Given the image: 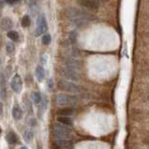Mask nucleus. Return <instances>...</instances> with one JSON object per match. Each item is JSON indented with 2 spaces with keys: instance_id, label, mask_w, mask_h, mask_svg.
<instances>
[{
  "instance_id": "21",
  "label": "nucleus",
  "mask_w": 149,
  "mask_h": 149,
  "mask_svg": "<svg viewBox=\"0 0 149 149\" xmlns=\"http://www.w3.org/2000/svg\"><path fill=\"white\" fill-rule=\"evenodd\" d=\"M4 84L6 86L5 82H4V76L3 74H1V87H2V93H3V96H4V92L6 91V86H4Z\"/></svg>"
},
{
  "instance_id": "14",
  "label": "nucleus",
  "mask_w": 149,
  "mask_h": 149,
  "mask_svg": "<svg viewBox=\"0 0 149 149\" xmlns=\"http://www.w3.org/2000/svg\"><path fill=\"white\" fill-rule=\"evenodd\" d=\"M57 121L60 123V124L66 125V126H73V121L71 120L70 118L66 117V116H59L57 118Z\"/></svg>"
},
{
  "instance_id": "15",
  "label": "nucleus",
  "mask_w": 149,
  "mask_h": 149,
  "mask_svg": "<svg viewBox=\"0 0 149 149\" xmlns=\"http://www.w3.org/2000/svg\"><path fill=\"white\" fill-rule=\"evenodd\" d=\"M31 100L35 104L40 103L41 100V95L39 92H32L31 93Z\"/></svg>"
},
{
  "instance_id": "13",
  "label": "nucleus",
  "mask_w": 149,
  "mask_h": 149,
  "mask_svg": "<svg viewBox=\"0 0 149 149\" xmlns=\"http://www.w3.org/2000/svg\"><path fill=\"white\" fill-rule=\"evenodd\" d=\"M36 76L37 79L40 81V82H42L45 78V70L43 69V67L41 66H38L36 69Z\"/></svg>"
},
{
  "instance_id": "17",
  "label": "nucleus",
  "mask_w": 149,
  "mask_h": 149,
  "mask_svg": "<svg viewBox=\"0 0 149 149\" xmlns=\"http://www.w3.org/2000/svg\"><path fill=\"white\" fill-rule=\"evenodd\" d=\"M33 137H34V134L31 130H25L24 131V141L25 142H31L33 140Z\"/></svg>"
},
{
  "instance_id": "24",
  "label": "nucleus",
  "mask_w": 149,
  "mask_h": 149,
  "mask_svg": "<svg viewBox=\"0 0 149 149\" xmlns=\"http://www.w3.org/2000/svg\"><path fill=\"white\" fill-rule=\"evenodd\" d=\"M2 113H3V104L0 102V116L2 114Z\"/></svg>"
},
{
  "instance_id": "1",
  "label": "nucleus",
  "mask_w": 149,
  "mask_h": 149,
  "mask_svg": "<svg viewBox=\"0 0 149 149\" xmlns=\"http://www.w3.org/2000/svg\"><path fill=\"white\" fill-rule=\"evenodd\" d=\"M53 134L55 140H71L72 135L70 129L63 124H54Z\"/></svg>"
},
{
  "instance_id": "25",
  "label": "nucleus",
  "mask_w": 149,
  "mask_h": 149,
  "mask_svg": "<svg viewBox=\"0 0 149 149\" xmlns=\"http://www.w3.org/2000/svg\"><path fill=\"white\" fill-rule=\"evenodd\" d=\"M38 149H43V147H42L40 144H38Z\"/></svg>"
},
{
  "instance_id": "16",
  "label": "nucleus",
  "mask_w": 149,
  "mask_h": 149,
  "mask_svg": "<svg viewBox=\"0 0 149 149\" xmlns=\"http://www.w3.org/2000/svg\"><path fill=\"white\" fill-rule=\"evenodd\" d=\"M8 37L10 38V39L12 40V41H18L19 40V34L17 33L16 31H8Z\"/></svg>"
},
{
  "instance_id": "20",
  "label": "nucleus",
  "mask_w": 149,
  "mask_h": 149,
  "mask_svg": "<svg viewBox=\"0 0 149 149\" xmlns=\"http://www.w3.org/2000/svg\"><path fill=\"white\" fill-rule=\"evenodd\" d=\"M6 50L8 54H11L13 51L15 50V46L14 44L12 43V42H8L7 43V46H6Z\"/></svg>"
},
{
  "instance_id": "22",
  "label": "nucleus",
  "mask_w": 149,
  "mask_h": 149,
  "mask_svg": "<svg viewBox=\"0 0 149 149\" xmlns=\"http://www.w3.org/2000/svg\"><path fill=\"white\" fill-rule=\"evenodd\" d=\"M5 1L8 4H14V3H17L19 1V0H5Z\"/></svg>"
},
{
  "instance_id": "23",
  "label": "nucleus",
  "mask_w": 149,
  "mask_h": 149,
  "mask_svg": "<svg viewBox=\"0 0 149 149\" xmlns=\"http://www.w3.org/2000/svg\"><path fill=\"white\" fill-rule=\"evenodd\" d=\"M48 86L52 88L53 87V80H49L48 81Z\"/></svg>"
},
{
  "instance_id": "3",
  "label": "nucleus",
  "mask_w": 149,
  "mask_h": 149,
  "mask_svg": "<svg viewBox=\"0 0 149 149\" xmlns=\"http://www.w3.org/2000/svg\"><path fill=\"white\" fill-rule=\"evenodd\" d=\"M77 102V97L67 94H58L56 96V103L60 106H72Z\"/></svg>"
},
{
  "instance_id": "6",
  "label": "nucleus",
  "mask_w": 149,
  "mask_h": 149,
  "mask_svg": "<svg viewBox=\"0 0 149 149\" xmlns=\"http://www.w3.org/2000/svg\"><path fill=\"white\" fill-rule=\"evenodd\" d=\"M10 86H11V89L15 93L21 92L22 87H23V81H22V78H21L20 75L16 74L13 76V78H12L11 83H10Z\"/></svg>"
},
{
  "instance_id": "2",
  "label": "nucleus",
  "mask_w": 149,
  "mask_h": 149,
  "mask_svg": "<svg viewBox=\"0 0 149 149\" xmlns=\"http://www.w3.org/2000/svg\"><path fill=\"white\" fill-rule=\"evenodd\" d=\"M58 88L62 91H67L70 93H80L84 90V88L80 86H77L73 83L65 82V81H59L57 83Z\"/></svg>"
},
{
  "instance_id": "9",
  "label": "nucleus",
  "mask_w": 149,
  "mask_h": 149,
  "mask_svg": "<svg viewBox=\"0 0 149 149\" xmlns=\"http://www.w3.org/2000/svg\"><path fill=\"white\" fill-rule=\"evenodd\" d=\"M0 26H1V28L3 29V30L8 31L13 27V22H12V20H10V18L6 17V18L2 19L1 24H0Z\"/></svg>"
},
{
  "instance_id": "18",
  "label": "nucleus",
  "mask_w": 149,
  "mask_h": 149,
  "mask_svg": "<svg viewBox=\"0 0 149 149\" xmlns=\"http://www.w3.org/2000/svg\"><path fill=\"white\" fill-rule=\"evenodd\" d=\"M22 26L23 27H28L31 24V19L28 15H24L22 19Z\"/></svg>"
},
{
  "instance_id": "7",
  "label": "nucleus",
  "mask_w": 149,
  "mask_h": 149,
  "mask_svg": "<svg viewBox=\"0 0 149 149\" xmlns=\"http://www.w3.org/2000/svg\"><path fill=\"white\" fill-rule=\"evenodd\" d=\"M62 74L65 78L69 79V80H71V81H79L80 78L78 74L76 73V71L72 69H65L62 70Z\"/></svg>"
},
{
  "instance_id": "26",
  "label": "nucleus",
  "mask_w": 149,
  "mask_h": 149,
  "mask_svg": "<svg viewBox=\"0 0 149 149\" xmlns=\"http://www.w3.org/2000/svg\"><path fill=\"white\" fill-rule=\"evenodd\" d=\"M20 149H28V148H27L26 146H22V147H21Z\"/></svg>"
},
{
  "instance_id": "10",
  "label": "nucleus",
  "mask_w": 149,
  "mask_h": 149,
  "mask_svg": "<svg viewBox=\"0 0 149 149\" xmlns=\"http://www.w3.org/2000/svg\"><path fill=\"white\" fill-rule=\"evenodd\" d=\"M74 113H75V110L73 108H62L56 112V113L58 114V116H66V117L72 116V114H74Z\"/></svg>"
},
{
  "instance_id": "19",
  "label": "nucleus",
  "mask_w": 149,
  "mask_h": 149,
  "mask_svg": "<svg viewBox=\"0 0 149 149\" xmlns=\"http://www.w3.org/2000/svg\"><path fill=\"white\" fill-rule=\"evenodd\" d=\"M51 41H52V38H51V35H49V34H45V35L42 37V40H41L42 44L49 45L51 43Z\"/></svg>"
},
{
  "instance_id": "8",
  "label": "nucleus",
  "mask_w": 149,
  "mask_h": 149,
  "mask_svg": "<svg viewBox=\"0 0 149 149\" xmlns=\"http://www.w3.org/2000/svg\"><path fill=\"white\" fill-rule=\"evenodd\" d=\"M54 143L59 149H71L73 147L71 140H54Z\"/></svg>"
},
{
  "instance_id": "4",
  "label": "nucleus",
  "mask_w": 149,
  "mask_h": 149,
  "mask_svg": "<svg viewBox=\"0 0 149 149\" xmlns=\"http://www.w3.org/2000/svg\"><path fill=\"white\" fill-rule=\"evenodd\" d=\"M48 30V24H47V21L43 14L40 15L37 19V28H36V33L35 35L40 36L42 34H44L46 31Z\"/></svg>"
},
{
  "instance_id": "28",
  "label": "nucleus",
  "mask_w": 149,
  "mask_h": 149,
  "mask_svg": "<svg viewBox=\"0 0 149 149\" xmlns=\"http://www.w3.org/2000/svg\"><path fill=\"white\" fill-rule=\"evenodd\" d=\"M58 149H59V148H58Z\"/></svg>"
},
{
  "instance_id": "12",
  "label": "nucleus",
  "mask_w": 149,
  "mask_h": 149,
  "mask_svg": "<svg viewBox=\"0 0 149 149\" xmlns=\"http://www.w3.org/2000/svg\"><path fill=\"white\" fill-rule=\"evenodd\" d=\"M11 113H12V116H13L15 119H17V120H19V119H21L23 116V111L20 108V106H18V105L14 106Z\"/></svg>"
},
{
  "instance_id": "11",
  "label": "nucleus",
  "mask_w": 149,
  "mask_h": 149,
  "mask_svg": "<svg viewBox=\"0 0 149 149\" xmlns=\"http://www.w3.org/2000/svg\"><path fill=\"white\" fill-rule=\"evenodd\" d=\"M6 140L10 144H16L18 143V137H17V135L13 131H10V132L7 134Z\"/></svg>"
},
{
  "instance_id": "5",
  "label": "nucleus",
  "mask_w": 149,
  "mask_h": 149,
  "mask_svg": "<svg viewBox=\"0 0 149 149\" xmlns=\"http://www.w3.org/2000/svg\"><path fill=\"white\" fill-rule=\"evenodd\" d=\"M78 4L89 10H97L100 8V0H77Z\"/></svg>"
},
{
  "instance_id": "27",
  "label": "nucleus",
  "mask_w": 149,
  "mask_h": 149,
  "mask_svg": "<svg viewBox=\"0 0 149 149\" xmlns=\"http://www.w3.org/2000/svg\"><path fill=\"white\" fill-rule=\"evenodd\" d=\"M1 131H2V130H1V127H0V134H1Z\"/></svg>"
}]
</instances>
